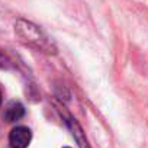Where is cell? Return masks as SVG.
I'll use <instances>...</instances> for the list:
<instances>
[{"label":"cell","mask_w":148,"mask_h":148,"mask_svg":"<svg viewBox=\"0 0 148 148\" xmlns=\"http://www.w3.org/2000/svg\"><path fill=\"white\" fill-rule=\"evenodd\" d=\"M15 31L23 44L41 49L44 52H55V47L45 36V34L34 23L26 21H18V23L15 25Z\"/></svg>","instance_id":"1"},{"label":"cell","mask_w":148,"mask_h":148,"mask_svg":"<svg viewBox=\"0 0 148 148\" xmlns=\"http://www.w3.org/2000/svg\"><path fill=\"white\" fill-rule=\"evenodd\" d=\"M32 139V132L26 126H16L9 134L10 148H28Z\"/></svg>","instance_id":"2"},{"label":"cell","mask_w":148,"mask_h":148,"mask_svg":"<svg viewBox=\"0 0 148 148\" xmlns=\"http://www.w3.org/2000/svg\"><path fill=\"white\" fill-rule=\"evenodd\" d=\"M25 115V108L21 102L12 100L5 106V112H3V119L6 122H16L19 119H22Z\"/></svg>","instance_id":"3"},{"label":"cell","mask_w":148,"mask_h":148,"mask_svg":"<svg viewBox=\"0 0 148 148\" xmlns=\"http://www.w3.org/2000/svg\"><path fill=\"white\" fill-rule=\"evenodd\" d=\"M0 106H2V92H0Z\"/></svg>","instance_id":"4"},{"label":"cell","mask_w":148,"mask_h":148,"mask_svg":"<svg viewBox=\"0 0 148 148\" xmlns=\"http://www.w3.org/2000/svg\"><path fill=\"white\" fill-rule=\"evenodd\" d=\"M64 148H70V147H64Z\"/></svg>","instance_id":"5"}]
</instances>
